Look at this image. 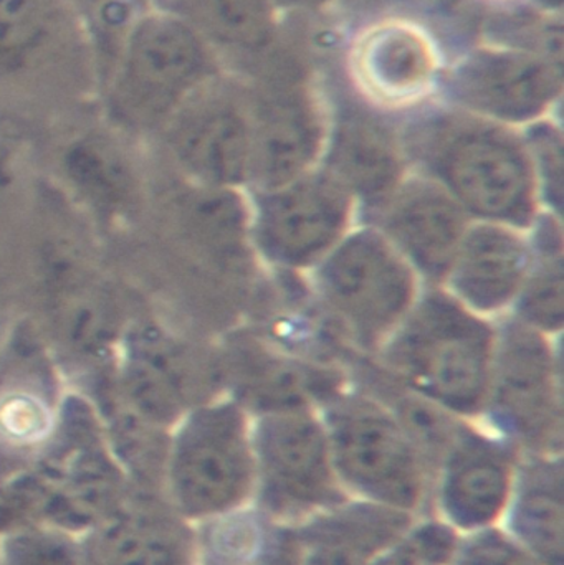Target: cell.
Returning <instances> with one entry per match:
<instances>
[{"mask_svg": "<svg viewBox=\"0 0 564 565\" xmlns=\"http://www.w3.org/2000/svg\"><path fill=\"white\" fill-rule=\"evenodd\" d=\"M211 72L202 36L181 17L151 7L129 30L106 79L123 118L151 122L174 111Z\"/></svg>", "mask_w": 564, "mask_h": 565, "instance_id": "1", "label": "cell"}, {"mask_svg": "<svg viewBox=\"0 0 564 565\" xmlns=\"http://www.w3.org/2000/svg\"><path fill=\"white\" fill-rule=\"evenodd\" d=\"M391 359L424 394L472 412L489 382L490 332L449 299L433 298L411 319Z\"/></svg>", "mask_w": 564, "mask_h": 565, "instance_id": "2", "label": "cell"}, {"mask_svg": "<svg viewBox=\"0 0 564 565\" xmlns=\"http://www.w3.org/2000/svg\"><path fill=\"white\" fill-rule=\"evenodd\" d=\"M437 171L457 198L483 217L525 224L533 211V175L519 145L496 129L472 126L443 136Z\"/></svg>", "mask_w": 564, "mask_h": 565, "instance_id": "3", "label": "cell"}, {"mask_svg": "<svg viewBox=\"0 0 564 565\" xmlns=\"http://www.w3.org/2000/svg\"><path fill=\"white\" fill-rule=\"evenodd\" d=\"M244 422L234 408L204 412L185 428L174 461L179 501L192 514L227 510L251 484Z\"/></svg>", "mask_w": 564, "mask_h": 565, "instance_id": "4", "label": "cell"}, {"mask_svg": "<svg viewBox=\"0 0 564 565\" xmlns=\"http://www.w3.org/2000/svg\"><path fill=\"white\" fill-rule=\"evenodd\" d=\"M333 444L338 465L354 487L394 507L419 503V461L387 415L371 405H347L334 414Z\"/></svg>", "mask_w": 564, "mask_h": 565, "instance_id": "5", "label": "cell"}, {"mask_svg": "<svg viewBox=\"0 0 564 565\" xmlns=\"http://www.w3.org/2000/svg\"><path fill=\"white\" fill-rule=\"evenodd\" d=\"M323 285L334 308L366 338L396 322L413 295L409 271L373 234L357 235L333 255Z\"/></svg>", "mask_w": 564, "mask_h": 565, "instance_id": "6", "label": "cell"}, {"mask_svg": "<svg viewBox=\"0 0 564 565\" xmlns=\"http://www.w3.org/2000/svg\"><path fill=\"white\" fill-rule=\"evenodd\" d=\"M265 504L275 513L297 514L337 503L340 493L328 465L327 444L305 415H280L260 430Z\"/></svg>", "mask_w": 564, "mask_h": 565, "instance_id": "7", "label": "cell"}, {"mask_svg": "<svg viewBox=\"0 0 564 565\" xmlns=\"http://www.w3.org/2000/svg\"><path fill=\"white\" fill-rule=\"evenodd\" d=\"M347 212V198L337 184L308 179L265 202L262 245L285 264H307L337 241Z\"/></svg>", "mask_w": 564, "mask_h": 565, "instance_id": "8", "label": "cell"}, {"mask_svg": "<svg viewBox=\"0 0 564 565\" xmlns=\"http://www.w3.org/2000/svg\"><path fill=\"white\" fill-rule=\"evenodd\" d=\"M497 404L513 430L530 444L555 441L560 434L549 352L535 335L513 331L503 345Z\"/></svg>", "mask_w": 564, "mask_h": 565, "instance_id": "9", "label": "cell"}, {"mask_svg": "<svg viewBox=\"0 0 564 565\" xmlns=\"http://www.w3.org/2000/svg\"><path fill=\"white\" fill-rule=\"evenodd\" d=\"M178 146L192 171L215 184L241 181L251 164V128L231 103L195 108L179 128Z\"/></svg>", "mask_w": 564, "mask_h": 565, "instance_id": "10", "label": "cell"}, {"mask_svg": "<svg viewBox=\"0 0 564 565\" xmlns=\"http://www.w3.org/2000/svg\"><path fill=\"white\" fill-rule=\"evenodd\" d=\"M390 228L419 267L440 275L459 252L464 221L459 209L443 192L419 185L394 204Z\"/></svg>", "mask_w": 564, "mask_h": 565, "instance_id": "11", "label": "cell"}, {"mask_svg": "<svg viewBox=\"0 0 564 565\" xmlns=\"http://www.w3.org/2000/svg\"><path fill=\"white\" fill-rule=\"evenodd\" d=\"M509 458L477 438H464L450 458L444 501L460 526H482L502 510L509 493Z\"/></svg>", "mask_w": 564, "mask_h": 565, "instance_id": "12", "label": "cell"}, {"mask_svg": "<svg viewBox=\"0 0 564 565\" xmlns=\"http://www.w3.org/2000/svg\"><path fill=\"white\" fill-rule=\"evenodd\" d=\"M396 511L358 507L321 520L307 531L308 565H368L406 530Z\"/></svg>", "mask_w": 564, "mask_h": 565, "instance_id": "13", "label": "cell"}, {"mask_svg": "<svg viewBox=\"0 0 564 565\" xmlns=\"http://www.w3.org/2000/svg\"><path fill=\"white\" fill-rule=\"evenodd\" d=\"M525 265V248L513 235L479 228L459 247L457 288L472 305L497 308L517 291Z\"/></svg>", "mask_w": 564, "mask_h": 565, "instance_id": "14", "label": "cell"}, {"mask_svg": "<svg viewBox=\"0 0 564 565\" xmlns=\"http://www.w3.org/2000/svg\"><path fill=\"white\" fill-rule=\"evenodd\" d=\"M317 146V125L304 106L268 103L260 109L252 151L255 172L267 185L287 184L310 164Z\"/></svg>", "mask_w": 564, "mask_h": 565, "instance_id": "15", "label": "cell"}, {"mask_svg": "<svg viewBox=\"0 0 564 565\" xmlns=\"http://www.w3.org/2000/svg\"><path fill=\"white\" fill-rule=\"evenodd\" d=\"M517 531L550 565H563V471L539 465L526 473L515 511Z\"/></svg>", "mask_w": 564, "mask_h": 565, "instance_id": "16", "label": "cell"}, {"mask_svg": "<svg viewBox=\"0 0 564 565\" xmlns=\"http://www.w3.org/2000/svg\"><path fill=\"white\" fill-rule=\"evenodd\" d=\"M331 161L348 185L371 198L386 194L400 178L393 142L383 129L368 121H351L341 128Z\"/></svg>", "mask_w": 564, "mask_h": 565, "instance_id": "17", "label": "cell"}, {"mask_svg": "<svg viewBox=\"0 0 564 565\" xmlns=\"http://www.w3.org/2000/svg\"><path fill=\"white\" fill-rule=\"evenodd\" d=\"M552 85V76L532 63L499 60L490 63L487 72L470 76L469 92L480 106L497 115L525 118L545 105Z\"/></svg>", "mask_w": 564, "mask_h": 565, "instance_id": "18", "label": "cell"}, {"mask_svg": "<svg viewBox=\"0 0 564 565\" xmlns=\"http://www.w3.org/2000/svg\"><path fill=\"white\" fill-rule=\"evenodd\" d=\"M214 565H300L297 540L264 518L241 516L222 524L212 540Z\"/></svg>", "mask_w": 564, "mask_h": 565, "instance_id": "19", "label": "cell"}, {"mask_svg": "<svg viewBox=\"0 0 564 565\" xmlns=\"http://www.w3.org/2000/svg\"><path fill=\"white\" fill-rule=\"evenodd\" d=\"M56 0H0V70L32 63L52 40Z\"/></svg>", "mask_w": 564, "mask_h": 565, "instance_id": "20", "label": "cell"}, {"mask_svg": "<svg viewBox=\"0 0 564 565\" xmlns=\"http://www.w3.org/2000/svg\"><path fill=\"white\" fill-rule=\"evenodd\" d=\"M241 379L247 398L265 408L297 407L313 388V374L255 348L241 358Z\"/></svg>", "mask_w": 564, "mask_h": 565, "instance_id": "21", "label": "cell"}, {"mask_svg": "<svg viewBox=\"0 0 564 565\" xmlns=\"http://www.w3.org/2000/svg\"><path fill=\"white\" fill-rule=\"evenodd\" d=\"M92 35L99 72L108 75L129 30L151 7L146 0H76Z\"/></svg>", "mask_w": 564, "mask_h": 565, "instance_id": "22", "label": "cell"}, {"mask_svg": "<svg viewBox=\"0 0 564 565\" xmlns=\"http://www.w3.org/2000/svg\"><path fill=\"white\" fill-rule=\"evenodd\" d=\"M525 312L536 324L555 329L563 324V267L545 265L530 282L525 296Z\"/></svg>", "mask_w": 564, "mask_h": 565, "instance_id": "23", "label": "cell"}, {"mask_svg": "<svg viewBox=\"0 0 564 565\" xmlns=\"http://www.w3.org/2000/svg\"><path fill=\"white\" fill-rule=\"evenodd\" d=\"M456 546L454 534L444 526H427L397 547L380 565H436L450 559Z\"/></svg>", "mask_w": 564, "mask_h": 565, "instance_id": "24", "label": "cell"}, {"mask_svg": "<svg viewBox=\"0 0 564 565\" xmlns=\"http://www.w3.org/2000/svg\"><path fill=\"white\" fill-rule=\"evenodd\" d=\"M460 565H535L525 554L497 534L473 541L464 553Z\"/></svg>", "mask_w": 564, "mask_h": 565, "instance_id": "25", "label": "cell"}, {"mask_svg": "<svg viewBox=\"0 0 564 565\" xmlns=\"http://www.w3.org/2000/svg\"><path fill=\"white\" fill-rule=\"evenodd\" d=\"M179 551L172 541L162 540H132L119 554L115 565H178Z\"/></svg>", "mask_w": 564, "mask_h": 565, "instance_id": "26", "label": "cell"}]
</instances>
